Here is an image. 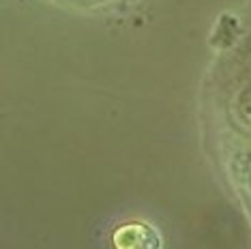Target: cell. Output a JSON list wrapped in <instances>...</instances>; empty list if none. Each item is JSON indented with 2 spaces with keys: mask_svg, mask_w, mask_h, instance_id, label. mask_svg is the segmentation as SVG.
<instances>
[{
  "mask_svg": "<svg viewBox=\"0 0 251 249\" xmlns=\"http://www.w3.org/2000/svg\"><path fill=\"white\" fill-rule=\"evenodd\" d=\"M114 249H161V236L155 225L142 219H131L112 232Z\"/></svg>",
  "mask_w": 251,
  "mask_h": 249,
  "instance_id": "obj_1",
  "label": "cell"
},
{
  "mask_svg": "<svg viewBox=\"0 0 251 249\" xmlns=\"http://www.w3.org/2000/svg\"><path fill=\"white\" fill-rule=\"evenodd\" d=\"M234 110H236V121L243 129L251 131V86H245L236 97V103H234Z\"/></svg>",
  "mask_w": 251,
  "mask_h": 249,
  "instance_id": "obj_2",
  "label": "cell"
},
{
  "mask_svg": "<svg viewBox=\"0 0 251 249\" xmlns=\"http://www.w3.org/2000/svg\"><path fill=\"white\" fill-rule=\"evenodd\" d=\"M234 166H236L238 180H249L251 178V152L249 150L236 152V157H234Z\"/></svg>",
  "mask_w": 251,
  "mask_h": 249,
  "instance_id": "obj_3",
  "label": "cell"
}]
</instances>
